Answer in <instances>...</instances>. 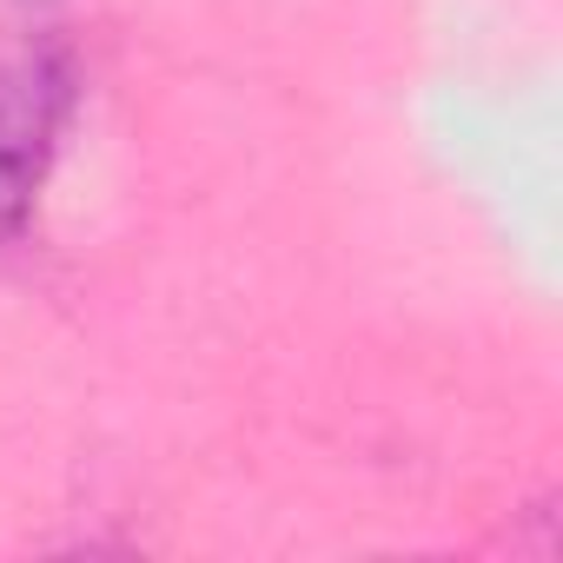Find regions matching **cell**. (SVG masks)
Masks as SVG:
<instances>
[{"label":"cell","instance_id":"6da1fadb","mask_svg":"<svg viewBox=\"0 0 563 563\" xmlns=\"http://www.w3.org/2000/svg\"><path fill=\"white\" fill-rule=\"evenodd\" d=\"M80 67L41 27H0V245L21 239L74 126Z\"/></svg>","mask_w":563,"mask_h":563},{"label":"cell","instance_id":"7a4b0ae2","mask_svg":"<svg viewBox=\"0 0 563 563\" xmlns=\"http://www.w3.org/2000/svg\"><path fill=\"white\" fill-rule=\"evenodd\" d=\"M0 8H21V14H41V8H54V0H0Z\"/></svg>","mask_w":563,"mask_h":563}]
</instances>
